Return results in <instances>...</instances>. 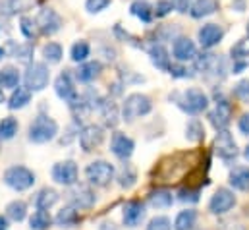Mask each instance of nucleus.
Returning <instances> with one entry per match:
<instances>
[{
  "label": "nucleus",
  "mask_w": 249,
  "mask_h": 230,
  "mask_svg": "<svg viewBox=\"0 0 249 230\" xmlns=\"http://www.w3.org/2000/svg\"><path fill=\"white\" fill-rule=\"evenodd\" d=\"M170 101H174L189 116L203 115L209 109V103H211L207 93L197 89V87H189L186 91H178V93L170 95Z\"/></svg>",
  "instance_id": "nucleus-1"
},
{
  "label": "nucleus",
  "mask_w": 249,
  "mask_h": 230,
  "mask_svg": "<svg viewBox=\"0 0 249 230\" xmlns=\"http://www.w3.org/2000/svg\"><path fill=\"white\" fill-rule=\"evenodd\" d=\"M58 134V124L51 116L39 115L29 126V139L33 143H49L56 137Z\"/></svg>",
  "instance_id": "nucleus-2"
},
{
  "label": "nucleus",
  "mask_w": 249,
  "mask_h": 230,
  "mask_svg": "<svg viewBox=\"0 0 249 230\" xmlns=\"http://www.w3.org/2000/svg\"><path fill=\"white\" fill-rule=\"evenodd\" d=\"M51 81V72L47 68L45 62H31L25 68L23 74V83L31 93H39L43 91Z\"/></svg>",
  "instance_id": "nucleus-3"
},
{
  "label": "nucleus",
  "mask_w": 249,
  "mask_h": 230,
  "mask_svg": "<svg viewBox=\"0 0 249 230\" xmlns=\"http://www.w3.org/2000/svg\"><path fill=\"white\" fill-rule=\"evenodd\" d=\"M195 62V70L209 76V77H224L228 68H226V60L220 57V55H214V53H205V55H197V58L193 60Z\"/></svg>",
  "instance_id": "nucleus-4"
},
{
  "label": "nucleus",
  "mask_w": 249,
  "mask_h": 230,
  "mask_svg": "<svg viewBox=\"0 0 249 230\" xmlns=\"http://www.w3.org/2000/svg\"><path fill=\"white\" fill-rule=\"evenodd\" d=\"M153 111V103L147 95L143 93H131L127 95L122 105V118L131 122L135 118H141V116H147Z\"/></svg>",
  "instance_id": "nucleus-5"
},
{
  "label": "nucleus",
  "mask_w": 249,
  "mask_h": 230,
  "mask_svg": "<svg viewBox=\"0 0 249 230\" xmlns=\"http://www.w3.org/2000/svg\"><path fill=\"white\" fill-rule=\"evenodd\" d=\"M4 184L16 192H25L35 184V172L29 171L27 167L21 165H14L10 169H6L4 172Z\"/></svg>",
  "instance_id": "nucleus-6"
},
{
  "label": "nucleus",
  "mask_w": 249,
  "mask_h": 230,
  "mask_svg": "<svg viewBox=\"0 0 249 230\" xmlns=\"http://www.w3.org/2000/svg\"><path fill=\"white\" fill-rule=\"evenodd\" d=\"M54 91H56L58 99H62L70 109H75V107L79 105V101H81V95L77 93V89H75V85H73V77H71V74H70L68 70L62 72V74L56 77V81H54Z\"/></svg>",
  "instance_id": "nucleus-7"
},
{
  "label": "nucleus",
  "mask_w": 249,
  "mask_h": 230,
  "mask_svg": "<svg viewBox=\"0 0 249 230\" xmlns=\"http://www.w3.org/2000/svg\"><path fill=\"white\" fill-rule=\"evenodd\" d=\"M114 167L107 161H93L91 165H87L85 169V176L89 180V184L97 186V188H105L114 180Z\"/></svg>",
  "instance_id": "nucleus-8"
},
{
  "label": "nucleus",
  "mask_w": 249,
  "mask_h": 230,
  "mask_svg": "<svg viewBox=\"0 0 249 230\" xmlns=\"http://www.w3.org/2000/svg\"><path fill=\"white\" fill-rule=\"evenodd\" d=\"M35 23H37V29H39V33H43V35H54V33H58L60 29H62V18H60V14L56 12V10H53V8H43V10H39V14H37V18H35Z\"/></svg>",
  "instance_id": "nucleus-9"
},
{
  "label": "nucleus",
  "mask_w": 249,
  "mask_h": 230,
  "mask_svg": "<svg viewBox=\"0 0 249 230\" xmlns=\"http://www.w3.org/2000/svg\"><path fill=\"white\" fill-rule=\"evenodd\" d=\"M214 153L226 163H232L238 157V145L228 130H218L214 137Z\"/></svg>",
  "instance_id": "nucleus-10"
},
{
  "label": "nucleus",
  "mask_w": 249,
  "mask_h": 230,
  "mask_svg": "<svg viewBox=\"0 0 249 230\" xmlns=\"http://www.w3.org/2000/svg\"><path fill=\"white\" fill-rule=\"evenodd\" d=\"M236 205V195L228 188H218L209 201V211L213 215H226Z\"/></svg>",
  "instance_id": "nucleus-11"
},
{
  "label": "nucleus",
  "mask_w": 249,
  "mask_h": 230,
  "mask_svg": "<svg viewBox=\"0 0 249 230\" xmlns=\"http://www.w3.org/2000/svg\"><path fill=\"white\" fill-rule=\"evenodd\" d=\"M66 199H68V203H70L71 207H75V209H89V207H93L95 201H97L95 192H93L91 188H87V186H75V188H71V190L68 192Z\"/></svg>",
  "instance_id": "nucleus-12"
},
{
  "label": "nucleus",
  "mask_w": 249,
  "mask_h": 230,
  "mask_svg": "<svg viewBox=\"0 0 249 230\" xmlns=\"http://www.w3.org/2000/svg\"><path fill=\"white\" fill-rule=\"evenodd\" d=\"M197 39H199V45L209 51V49L216 47V45L224 39V29H222V25H218V23H205V25L199 27Z\"/></svg>",
  "instance_id": "nucleus-13"
},
{
  "label": "nucleus",
  "mask_w": 249,
  "mask_h": 230,
  "mask_svg": "<svg viewBox=\"0 0 249 230\" xmlns=\"http://www.w3.org/2000/svg\"><path fill=\"white\" fill-rule=\"evenodd\" d=\"M77 137H79V145H81V149H83L85 153H89V151L97 149V147L103 143V139H105V132H103L101 126L89 124V126H85V128L79 130V135H77Z\"/></svg>",
  "instance_id": "nucleus-14"
},
{
  "label": "nucleus",
  "mask_w": 249,
  "mask_h": 230,
  "mask_svg": "<svg viewBox=\"0 0 249 230\" xmlns=\"http://www.w3.org/2000/svg\"><path fill=\"white\" fill-rule=\"evenodd\" d=\"M53 180L60 186H75L77 182V165L73 161H62L53 167Z\"/></svg>",
  "instance_id": "nucleus-15"
},
{
  "label": "nucleus",
  "mask_w": 249,
  "mask_h": 230,
  "mask_svg": "<svg viewBox=\"0 0 249 230\" xmlns=\"http://www.w3.org/2000/svg\"><path fill=\"white\" fill-rule=\"evenodd\" d=\"M230 118H232V105L228 103V99H224V97L216 99L214 111L209 113L211 124H213L216 130H226L228 124H230Z\"/></svg>",
  "instance_id": "nucleus-16"
},
{
  "label": "nucleus",
  "mask_w": 249,
  "mask_h": 230,
  "mask_svg": "<svg viewBox=\"0 0 249 230\" xmlns=\"http://www.w3.org/2000/svg\"><path fill=\"white\" fill-rule=\"evenodd\" d=\"M172 57L178 62H193L197 58V45L189 37H176L172 43Z\"/></svg>",
  "instance_id": "nucleus-17"
},
{
  "label": "nucleus",
  "mask_w": 249,
  "mask_h": 230,
  "mask_svg": "<svg viewBox=\"0 0 249 230\" xmlns=\"http://www.w3.org/2000/svg\"><path fill=\"white\" fill-rule=\"evenodd\" d=\"M133 149H135V143H133V139L127 137L125 134L116 132V134L112 135V139H110V151H112L118 159L127 161V159L133 155Z\"/></svg>",
  "instance_id": "nucleus-18"
},
{
  "label": "nucleus",
  "mask_w": 249,
  "mask_h": 230,
  "mask_svg": "<svg viewBox=\"0 0 249 230\" xmlns=\"http://www.w3.org/2000/svg\"><path fill=\"white\" fill-rule=\"evenodd\" d=\"M145 219V205L137 199L133 201H127L124 205V211H122V221H124L125 227L133 229V227H139Z\"/></svg>",
  "instance_id": "nucleus-19"
},
{
  "label": "nucleus",
  "mask_w": 249,
  "mask_h": 230,
  "mask_svg": "<svg viewBox=\"0 0 249 230\" xmlns=\"http://www.w3.org/2000/svg\"><path fill=\"white\" fill-rule=\"evenodd\" d=\"M101 72H103V64L99 60H85V62H81L77 66L73 77L79 83H91L101 76Z\"/></svg>",
  "instance_id": "nucleus-20"
},
{
  "label": "nucleus",
  "mask_w": 249,
  "mask_h": 230,
  "mask_svg": "<svg viewBox=\"0 0 249 230\" xmlns=\"http://www.w3.org/2000/svg\"><path fill=\"white\" fill-rule=\"evenodd\" d=\"M147 53H149V58H151V62H153V66H155L157 70H160V72H168V70H170V66H172V62H170V53L166 51V47H164L162 43L153 41V45H149Z\"/></svg>",
  "instance_id": "nucleus-21"
},
{
  "label": "nucleus",
  "mask_w": 249,
  "mask_h": 230,
  "mask_svg": "<svg viewBox=\"0 0 249 230\" xmlns=\"http://www.w3.org/2000/svg\"><path fill=\"white\" fill-rule=\"evenodd\" d=\"M218 8H220L218 0H193V4L189 8V16L193 19H203V18H209V16L216 14Z\"/></svg>",
  "instance_id": "nucleus-22"
},
{
  "label": "nucleus",
  "mask_w": 249,
  "mask_h": 230,
  "mask_svg": "<svg viewBox=\"0 0 249 230\" xmlns=\"http://www.w3.org/2000/svg\"><path fill=\"white\" fill-rule=\"evenodd\" d=\"M8 53H10V57H14L18 62H21V64H31L35 49H33L31 43H14L12 41L8 45Z\"/></svg>",
  "instance_id": "nucleus-23"
},
{
  "label": "nucleus",
  "mask_w": 249,
  "mask_h": 230,
  "mask_svg": "<svg viewBox=\"0 0 249 230\" xmlns=\"http://www.w3.org/2000/svg\"><path fill=\"white\" fill-rule=\"evenodd\" d=\"M129 14L131 16H135L139 21H143V23H151L153 21V18H155V8L147 2V0H135V2H131V6H129Z\"/></svg>",
  "instance_id": "nucleus-24"
},
{
  "label": "nucleus",
  "mask_w": 249,
  "mask_h": 230,
  "mask_svg": "<svg viewBox=\"0 0 249 230\" xmlns=\"http://www.w3.org/2000/svg\"><path fill=\"white\" fill-rule=\"evenodd\" d=\"M35 0H0V14L10 18L16 14H23L33 6Z\"/></svg>",
  "instance_id": "nucleus-25"
},
{
  "label": "nucleus",
  "mask_w": 249,
  "mask_h": 230,
  "mask_svg": "<svg viewBox=\"0 0 249 230\" xmlns=\"http://www.w3.org/2000/svg\"><path fill=\"white\" fill-rule=\"evenodd\" d=\"M228 182L234 190H240V192H249V169L248 167H234L230 171L228 176Z\"/></svg>",
  "instance_id": "nucleus-26"
},
{
  "label": "nucleus",
  "mask_w": 249,
  "mask_h": 230,
  "mask_svg": "<svg viewBox=\"0 0 249 230\" xmlns=\"http://www.w3.org/2000/svg\"><path fill=\"white\" fill-rule=\"evenodd\" d=\"M21 81V74L16 66H4L0 70V87L2 89H16L19 87Z\"/></svg>",
  "instance_id": "nucleus-27"
},
{
  "label": "nucleus",
  "mask_w": 249,
  "mask_h": 230,
  "mask_svg": "<svg viewBox=\"0 0 249 230\" xmlns=\"http://www.w3.org/2000/svg\"><path fill=\"white\" fill-rule=\"evenodd\" d=\"M31 103V91L27 87H16L12 89V95H10V101H8V107L12 111H19L23 107H27Z\"/></svg>",
  "instance_id": "nucleus-28"
},
{
  "label": "nucleus",
  "mask_w": 249,
  "mask_h": 230,
  "mask_svg": "<svg viewBox=\"0 0 249 230\" xmlns=\"http://www.w3.org/2000/svg\"><path fill=\"white\" fill-rule=\"evenodd\" d=\"M172 203H174V197H172V192L168 190H155L149 193V205L153 209H168Z\"/></svg>",
  "instance_id": "nucleus-29"
},
{
  "label": "nucleus",
  "mask_w": 249,
  "mask_h": 230,
  "mask_svg": "<svg viewBox=\"0 0 249 230\" xmlns=\"http://www.w3.org/2000/svg\"><path fill=\"white\" fill-rule=\"evenodd\" d=\"M79 221H81V217H79V213L75 211V207H64V209L58 211V215L54 217V223H56L58 227H62V229H71V227H75Z\"/></svg>",
  "instance_id": "nucleus-30"
},
{
  "label": "nucleus",
  "mask_w": 249,
  "mask_h": 230,
  "mask_svg": "<svg viewBox=\"0 0 249 230\" xmlns=\"http://www.w3.org/2000/svg\"><path fill=\"white\" fill-rule=\"evenodd\" d=\"M58 192L53 188H43L37 195H35V207L37 209H51L53 205H56L58 201Z\"/></svg>",
  "instance_id": "nucleus-31"
},
{
  "label": "nucleus",
  "mask_w": 249,
  "mask_h": 230,
  "mask_svg": "<svg viewBox=\"0 0 249 230\" xmlns=\"http://www.w3.org/2000/svg\"><path fill=\"white\" fill-rule=\"evenodd\" d=\"M99 113L103 116V122H105V126H108V128H114L116 124H118V107L112 103V101H103L101 103V107H99Z\"/></svg>",
  "instance_id": "nucleus-32"
},
{
  "label": "nucleus",
  "mask_w": 249,
  "mask_h": 230,
  "mask_svg": "<svg viewBox=\"0 0 249 230\" xmlns=\"http://www.w3.org/2000/svg\"><path fill=\"white\" fill-rule=\"evenodd\" d=\"M197 223V211L186 209L182 213H178L176 221H174V230H193Z\"/></svg>",
  "instance_id": "nucleus-33"
},
{
  "label": "nucleus",
  "mask_w": 249,
  "mask_h": 230,
  "mask_svg": "<svg viewBox=\"0 0 249 230\" xmlns=\"http://www.w3.org/2000/svg\"><path fill=\"white\" fill-rule=\"evenodd\" d=\"M51 225H53V219L47 213V209H37L29 217V227H31V230H47Z\"/></svg>",
  "instance_id": "nucleus-34"
},
{
  "label": "nucleus",
  "mask_w": 249,
  "mask_h": 230,
  "mask_svg": "<svg viewBox=\"0 0 249 230\" xmlns=\"http://www.w3.org/2000/svg\"><path fill=\"white\" fill-rule=\"evenodd\" d=\"M186 137L193 143H199L205 139V128H203V122L197 120V118H191L186 126Z\"/></svg>",
  "instance_id": "nucleus-35"
},
{
  "label": "nucleus",
  "mask_w": 249,
  "mask_h": 230,
  "mask_svg": "<svg viewBox=\"0 0 249 230\" xmlns=\"http://www.w3.org/2000/svg\"><path fill=\"white\" fill-rule=\"evenodd\" d=\"M18 128H19V124H18V120H16L14 116L2 118V120H0V139H2V141L12 139V137L18 134Z\"/></svg>",
  "instance_id": "nucleus-36"
},
{
  "label": "nucleus",
  "mask_w": 249,
  "mask_h": 230,
  "mask_svg": "<svg viewBox=\"0 0 249 230\" xmlns=\"http://www.w3.org/2000/svg\"><path fill=\"white\" fill-rule=\"evenodd\" d=\"M89 57H91V45H89L87 41H77V43H73V45H71L70 58H71L73 62L81 64V62H85Z\"/></svg>",
  "instance_id": "nucleus-37"
},
{
  "label": "nucleus",
  "mask_w": 249,
  "mask_h": 230,
  "mask_svg": "<svg viewBox=\"0 0 249 230\" xmlns=\"http://www.w3.org/2000/svg\"><path fill=\"white\" fill-rule=\"evenodd\" d=\"M135 182H137V172H135V169H133L129 163H124L122 169H120V172H118V184H120V188L129 190Z\"/></svg>",
  "instance_id": "nucleus-38"
},
{
  "label": "nucleus",
  "mask_w": 249,
  "mask_h": 230,
  "mask_svg": "<svg viewBox=\"0 0 249 230\" xmlns=\"http://www.w3.org/2000/svg\"><path fill=\"white\" fill-rule=\"evenodd\" d=\"M64 57V51H62V45L60 43H54V41H51V43H47L45 47H43V58L49 62V64H58Z\"/></svg>",
  "instance_id": "nucleus-39"
},
{
  "label": "nucleus",
  "mask_w": 249,
  "mask_h": 230,
  "mask_svg": "<svg viewBox=\"0 0 249 230\" xmlns=\"http://www.w3.org/2000/svg\"><path fill=\"white\" fill-rule=\"evenodd\" d=\"M6 215H8V219H12L16 223H21L27 217V205L23 201H12L6 207Z\"/></svg>",
  "instance_id": "nucleus-40"
},
{
  "label": "nucleus",
  "mask_w": 249,
  "mask_h": 230,
  "mask_svg": "<svg viewBox=\"0 0 249 230\" xmlns=\"http://www.w3.org/2000/svg\"><path fill=\"white\" fill-rule=\"evenodd\" d=\"M195 68H189L186 62H178V64H172L170 66V70H168V74L172 76V77H176V79H189V77H193L195 76Z\"/></svg>",
  "instance_id": "nucleus-41"
},
{
  "label": "nucleus",
  "mask_w": 249,
  "mask_h": 230,
  "mask_svg": "<svg viewBox=\"0 0 249 230\" xmlns=\"http://www.w3.org/2000/svg\"><path fill=\"white\" fill-rule=\"evenodd\" d=\"M19 31L23 33V37L25 39H29V41H33L35 37H37V23H35V19H31V18H27V16H21V19H19Z\"/></svg>",
  "instance_id": "nucleus-42"
},
{
  "label": "nucleus",
  "mask_w": 249,
  "mask_h": 230,
  "mask_svg": "<svg viewBox=\"0 0 249 230\" xmlns=\"http://www.w3.org/2000/svg\"><path fill=\"white\" fill-rule=\"evenodd\" d=\"M155 37H157L159 43L174 41L176 37H180V31H178V27H172V25H160V27L155 31Z\"/></svg>",
  "instance_id": "nucleus-43"
},
{
  "label": "nucleus",
  "mask_w": 249,
  "mask_h": 230,
  "mask_svg": "<svg viewBox=\"0 0 249 230\" xmlns=\"http://www.w3.org/2000/svg\"><path fill=\"white\" fill-rule=\"evenodd\" d=\"M230 57L232 60H240V58H246L249 57V35L248 37H244V39H240L232 49H230Z\"/></svg>",
  "instance_id": "nucleus-44"
},
{
  "label": "nucleus",
  "mask_w": 249,
  "mask_h": 230,
  "mask_svg": "<svg viewBox=\"0 0 249 230\" xmlns=\"http://www.w3.org/2000/svg\"><path fill=\"white\" fill-rule=\"evenodd\" d=\"M153 8H155V18H166L168 14H172L174 4L172 0H157Z\"/></svg>",
  "instance_id": "nucleus-45"
},
{
  "label": "nucleus",
  "mask_w": 249,
  "mask_h": 230,
  "mask_svg": "<svg viewBox=\"0 0 249 230\" xmlns=\"http://www.w3.org/2000/svg\"><path fill=\"white\" fill-rule=\"evenodd\" d=\"M110 2L112 0H85V10L89 14H101L110 6Z\"/></svg>",
  "instance_id": "nucleus-46"
},
{
  "label": "nucleus",
  "mask_w": 249,
  "mask_h": 230,
  "mask_svg": "<svg viewBox=\"0 0 249 230\" xmlns=\"http://www.w3.org/2000/svg\"><path fill=\"white\" fill-rule=\"evenodd\" d=\"M234 97L240 101H249V79H242L234 85Z\"/></svg>",
  "instance_id": "nucleus-47"
},
{
  "label": "nucleus",
  "mask_w": 249,
  "mask_h": 230,
  "mask_svg": "<svg viewBox=\"0 0 249 230\" xmlns=\"http://www.w3.org/2000/svg\"><path fill=\"white\" fill-rule=\"evenodd\" d=\"M147 230H172V225L166 217H155V219L149 221Z\"/></svg>",
  "instance_id": "nucleus-48"
},
{
  "label": "nucleus",
  "mask_w": 249,
  "mask_h": 230,
  "mask_svg": "<svg viewBox=\"0 0 249 230\" xmlns=\"http://www.w3.org/2000/svg\"><path fill=\"white\" fill-rule=\"evenodd\" d=\"M199 190H191V188H184V190H180V193H178V199L180 201H184V203H195V201H199Z\"/></svg>",
  "instance_id": "nucleus-49"
},
{
  "label": "nucleus",
  "mask_w": 249,
  "mask_h": 230,
  "mask_svg": "<svg viewBox=\"0 0 249 230\" xmlns=\"http://www.w3.org/2000/svg\"><path fill=\"white\" fill-rule=\"evenodd\" d=\"M114 35L120 39V41H124V43H129V45H133V47H141V43H137V39L135 37H131L127 31H124L122 29V25H114Z\"/></svg>",
  "instance_id": "nucleus-50"
},
{
  "label": "nucleus",
  "mask_w": 249,
  "mask_h": 230,
  "mask_svg": "<svg viewBox=\"0 0 249 230\" xmlns=\"http://www.w3.org/2000/svg\"><path fill=\"white\" fill-rule=\"evenodd\" d=\"M122 76V83L127 85V83H141V81H145V77L143 76H133V72H122L120 74Z\"/></svg>",
  "instance_id": "nucleus-51"
},
{
  "label": "nucleus",
  "mask_w": 249,
  "mask_h": 230,
  "mask_svg": "<svg viewBox=\"0 0 249 230\" xmlns=\"http://www.w3.org/2000/svg\"><path fill=\"white\" fill-rule=\"evenodd\" d=\"M172 4H174V10H176V12L187 14L189 8H191V4H193V0H172Z\"/></svg>",
  "instance_id": "nucleus-52"
},
{
  "label": "nucleus",
  "mask_w": 249,
  "mask_h": 230,
  "mask_svg": "<svg viewBox=\"0 0 249 230\" xmlns=\"http://www.w3.org/2000/svg\"><path fill=\"white\" fill-rule=\"evenodd\" d=\"M238 128H240V132H242V134L249 135V113L242 115V118L238 120Z\"/></svg>",
  "instance_id": "nucleus-53"
},
{
  "label": "nucleus",
  "mask_w": 249,
  "mask_h": 230,
  "mask_svg": "<svg viewBox=\"0 0 249 230\" xmlns=\"http://www.w3.org/2000/svg\"><path fill=\"white\" fill-rule=\"evenodd\" d=\"M246 68H248V62H246L244 58L234 60V64H232V74H242Z\"/></svg>",
  "instance_id": "nucleus-54"
},
{
  "label": "nucleus",
  "mask_w": 249,
  "mask_h": 230,
  "mask_svg": "<svg viewBox=\"0 0 249 230\" xmlns=\"http://www.w3.org/2000/svg\"><path fill=\"white\" fill-rule=\"evenodd\" d=\"M246 8H248V2H246V0H232V10H236V12H246Z\"/></svg>",
  "instance_id": "nucleus-55"
},
{
  "label": "nucleus",
  "mask_w": 249,
  "mask_h": 230,
  "mask_svg": "<svg viewBox=\"0 0 249 230\" xmlns=\"http://www.w3.org/2000/svg\"><path fill=\"white\" fill-rule=\"evenodd\" d=\"M99 230H116V225H114V223L105 221V223H101V225H99Z\"/></svg>",
  "instance_id": "nucleus-56"
},
{
  "label": "nucleus",
  "mask_w": 249,
  "mask_h": 230,
  "mask_svg": "<svg viewBox=\"0 0 249 230\" xmlns=\"http://www.w3.org/2000/svg\"><path fill=\"white\" fill-rule=\"evenodd\" d=\"M0 230H8V217L0 215Z\"/></svg>",
  "instance_id": "nucleus-57"
},
{
  "label": "nucleus",
  "mask_w": 249,
  "mask_h": 230,
  "mask_svg": "<svg viewBox=\"0 0 249 230\" xmlns=\"http://www.w3.org/2000/svg\"><path fill=\"white\" fill-rule=\"evenodd\" d=\"M6 55H8V51H6V49H2V47H0V60H2V58L6 57Z\"/></svg>",
  "instance_id": "nucleus-58"
},
{
  "label": "nucleus",
  "mask_w": 249,
  "mask_h": 230,
  "mask_svg": "<svg viewBox=\"0 0 249 230\" xmlns=\"http://www.w3.org/2000/svg\"><path fill=\"white\" fill-rule=\"evenodd\" d=\"M6 101V97H4V89H0V105Z\"/></svg>",
  "instance_id": "nucleus-59"
},
{
  "label": "nucleus",
  "mask_w": 249,
  "mask_h": 230,
  "mask_svg": "<svg viewBox=\"0 0 249 230\" xmlns=\"http://www.w3.org/2000/svg\"><path fill=\"white\" fill-rule=\"evenodd\" d=\"M244 157H246V159L249 161V145L246 147V151H244Z\"/></svg>",
  "instance_id": "nucleus-60"
},
{
  "label": "nucleus",
  "mask_w": 249,
  "mask_h": 230,
  "mask_svg": "<svg viewBox=\"0 0 249 230\" xmlns=\"http://www.w3.org/2000/svg\"><path fill=\"white\" fill-rule=\"evenodd\" d=\"M248 35H249V21H248Z\"/></svg>",
  "instance_id": "nucleus-61"
}]
</instances>
